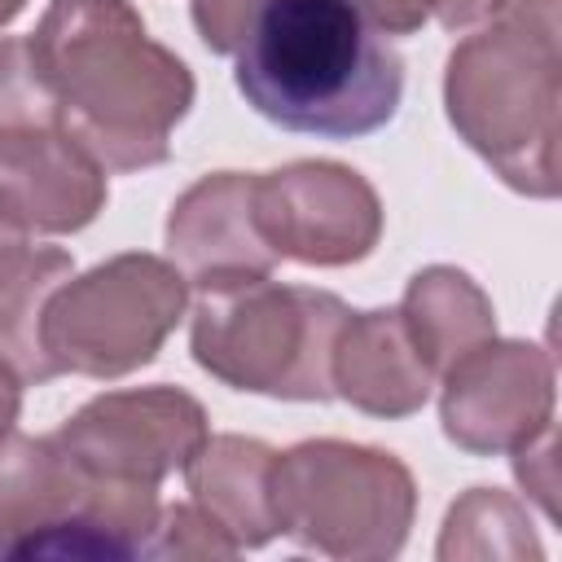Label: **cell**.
<instances>
[{
  "label": "cell",
  "instance_id": "6da1fadb",
  "mask_svg": "<svg viewBox=\"0 0 562 562\" xmlns=\"http://www.w3.org/2000/svg\"><path fill=\"white\" fill-rule=\"evenodd\" d=\"M26 44L66 132L105 171L167 162L171 132L189 114L198 83L127 0H48Z\"/></svg>",
  "mask_w": 562,
  "mask_h": 562
},
{
  "label": "cell",
  "instance_id": "7a4b0ae2",
  "mask_svg": "<svg viewBox=\"0 0 562 562\" xmlns=\"http://www.w3.org/2000/svg\"><path fill=\"white\" fill-rule=\"evenodd\" d=\"M233 83L285 132L356 140L395 119L404 57L347 0H268L233 53Z\"/></svg>",
  "mask_w": 562,
  "mask_h": 562
},
{
  "label": "cell",
  "instance_id": "3957f363",
  "mask_svg": "<svg viewBox=\"0 0 562 562\" xmlns=\"http://www.w3.org/2000/svg\"><path fill=\"white\" fill-rule=\"evenodd\" d=\"M562 0H501L448 53L443 105L457 136L518 193L558 198Z\"/></svg>",
  "mask_w": 562,
  "mask_h": 562
},
{
  "label": "cell",
  "instance_id": "277c9868",
  "mask_svg": "<svg viewBox=\"0 0 562 562\" xmlns=\"http://www.w3.org/2000/svg\"><path fill=\"white\" fill-rule=\"evenodd\" d=\"M351 307L312 285L250 277L198 290L189 351L215 382L272 400H334V342Z\"/></svg>",
  "mask_w": 562,
  "mask_h": 562
},
{
  "label": "cell",
  "instance_id": "5b68a950",
  "mask_svg": "<svg viewBox=\"0 0 562 562\" xmlns=\"http://www.w3.org/2000/svg\"><path fill=\"white\" fill-rule=\"evenodd\" d=\"M277 531L294 544L338 558L373 562L395 558L417 514V483L395 452L307 439L272 461Z\"/></svg>",
  "mask_w": 562,
  "mask_h": 562
},
{
  "label": "cell",
  "instance_id": "8992f818",
  "mask_svg": "<svg viewBox=\"0 0 562 562\" xmlns=\"http://www.w3.org/2000/svg\"><path fill=\"white\" fill-rule=\"evenodd\" d=\"M189 307L180 268L149 250H123L70 277L44 307V351L57 373L123 378L145 369Z\"/></svg>",
  "mask_w": 562,
  "mask_h": 562
},
{
  "label": "cell",
  "instance_id": "52a82bcc",
  "mask_svg": "<svg viewBox=\"0 0 562 562\" xmlns=\"http://www.w3.org/2000/svg\"><path fill=\"white\" fill-rule=\"evenodd\" d=\"M158 487L101 479L75 465L61 443L31 435H0V553L13 558L18 544L48 531L61 518H92L110 536H119L132 558H140L154 522H158Z\"/></svg>",
  "mask_w": 562,
  "mask_h": 562
},
{
  "label": "cell",
  "instance_id": "ba28073f",
  "mask_svg": "<svg viewBox=\"0 0 562 562\" xmlns=\"http://www.w3.org/2000/svg\"><path fill=\"white\" fill-rule=\"evenodd\" d=\"M255 211L277 259L307 268L360 263L382 237L378 189L329 158H299L255 176Z\"/></svg>",
  "mask_w": 562,
  "mask_h": 562
},
{
  "label": "cell",
  "instance_id": "9c48e42d",
  "mask_svg": "<svg viewBox=\"0 0 562 562\" xmlns=\"http://www.w3.org/2000/svg\"><path fill=\"white\" fill-rule=\"evenodd\" d=\"M439 426L470 457H501L553 422L558 373L540 342L483 338L443 373Z\"/></svg>",
  "mask_w": 562,
  "mask_h": 562
},
{
  "label": "cell",
  "instance_id": "30bf717a",
  "mask_svg": "<svg viewBox=\"0 0 562 562\" xmlns=\"http://www.w3.org/2000/svg\"><path fill=\"white\" fill-rule=\"evenodd\" d=\"M211 435L206 408L180 386H132L88 400L57 426L61 452L101 479L162 483Z\"/></svg>",
  "mask_w": 562,
  "mask_h": 562
},
{
  "label": "cell",
  "instance_id": "8fae6325",
  "mask_svg": "<svg viewBox=\"0 0 562 562\" xmlns=\"http://www.w3.org/2000/svg\"><path fill=\"white\" fill-rule=\"evenodd\" d=\"M167 259L193 290H215L250 277H272L277 250L268 246L255 211V176L211 171L193 180L167 215Z\"/></svg>",
  "mask_w": 562,
  "mask_h": 562
},
{
  "label": "cell",
  "instance_id": "7c38bea8",
  "mask_svg": "<svg viewBox=\"0 0 562 562\" xmlns=\"http://www.w3.org/2000/svg\"><path fill=\"white\" fill-rule=\"evenodd\" d=\"M105 176L66 123L0 136V206L22 233L66 237L88 228L110 198Z\"/></svg>",
  "mask_w": 562,
  "mask_h": 562
},
{
  "label": "cell",
  "instance_id": "4fadbf2b",
  "mask_svg": "<svg viewBox=\"0 0 562 562\" xmlns=\"http://www.w3.org/2000/svg\"><path fill=\"white\" fill-rule=\"evenodd\" d=\"M329 373L338 400L386 422L413 417L439 382L395 307L351 312L338 329Z\"/></svg>",
  "mask_w": 562,
  "mask_h": 562
},
{
  "label": "cell",
  "instance_id": "5bb4252c",
  "mask_svg": "<svg viewBox=\"0 0 562 562\" xmlns=\"http://www.w3.org/2000/svg\"><path fill=\"white\" fill-rule=\"evenodd\" d=\"M272 461L277 452L263 439L246 435H206L202 448L184 461V483L193 501L241 549H259L281 536L272 505Z\"/></svg>",
  "mask_w": 562,
  "mask_h": 562
},
{
  "label": "cell",
  "instance_id": "9a60e30c",
  "mask_svg": "<svg viewBox=\"0 0 562 562\" xmlns=\"http://www.w3.org/2000/svg\"><path fill=\"white\" fill-rule=\"evenodd\" d=\"M70 277L75 259L57 246H31L26 237L0 246V364H9L22 386L57 378L44 351V307Z\"/></svg>",
  "mask_w": 562,
  "mask_h": 562
},
{
  "label": "cell",
  "instance_id": "2e32d148",
  "mask_svg": "<svg viewBox=\"0 0 562 562\" xmlns=\"http://www.w3.org/2000/svg\"><path fill=\"white\" fill-rule=\"evenodd\" d=\"M413 334V342L422 347V356L430 360L435 378L465 356L470 347H479L483 338L496 334V312L492 299L483 294V285L452 268V263H430L422 272L408 277L404 299L395 307Z\"/></svg>",
  "mask_w": 562,
  "mask_h": 562
},
{
  "label": "cell",
  "instance_id": "e0dca14e",
  "mask_svg": "<svg viewBox=\"0 0 562 562\" xmlns=\"http://www.w3.org/2000/svg\"><path fill=\"white\" fill-rule=\"evenodd\" d=\"M435 553L443 562L457 558H544V544L531 527L522 501L501 487H470L452 501Z\"/></svg>",
  "mask_w": 562,
  "mask_h": 562
},
{
  "label": "cell",
  "instance_id": "ac0fdd59",
  "mask_svg": "<svg viewBox=\"0 0 562 562\" xmlns=\"http://www.w3.org/2000/svg\"><path fill=\"white\" fill-rule=\"evenodd\" d=\"M61 123V105L26 40H0V136Z\"/></svg>",
  "mask_w": 562,
  "mask_h": 562
},
{
  "label": "cell",
  "instance_id": "d6986e66",
  "mask_svg": "<svg viewBox=\"0 0 562 562\" xmlns=\"http://www.w3.org/2000/svg\"><path fill=\"white\" fill-rule=\"evenodd\" d=\"M237 553L241 544L198 501H176L158 509V522L140 549V558H176V562H220Z\"/></svg>",
  "mask_w": 562,
  "mask_h": 562
},
{
  "label": "cell",
  "instance_id": "ffe728a7",
  "mask_svg": "<svg viewBox=\"0 0 562 562\" xmlns=\"http://www.w3.org/2000/svg\"><path fill=\"white\" fill-rule=\"evenodd\" d=\"M553 452H558V426L553 422L509 452L514 457V479L540 505L544 518H558V457Z\"/></svg>",
  "mask_w": 562,
  "mask_h": 562
},
{
  "label": "cell",
  "instance_id": "44dd1931",
  "mask_svg": "<svg viewBox=\"0 0 562 562\" xmlns=\"http://www.w3.org/2000/svg\"><path fill=\"white\" fill-rule=\"evenodd\" d=\"M263 4L268 0H193L189 9H193V26H198L202 44L220 57H233Z\"/></svg>",
  "mask_w": 562,
  "mask_h": 562
},
{
  "label": "cell",
  "instance_id": "7402d4cb",
  "mask_svg": "<svg viewBox=\"0 0 562 562\" xmlns=\"http://www.w3.org/2000/svg\"><path fill=\"white\" fill-rule=\"evenodd\" d=\"M378 35H413L426 26L430 4L426 0H347Z\"/></svg>",
  "mask_w": 562,
  "mask_h": 562
},
{
  "label": "cell",
  "instance_id": "603a6c76",
  "mask_svg": "<svg viewBox=\"0 0 562 562\" xmlns=\"http://www.w3.org/2000/svg\"><path fill=\"white\" fill-rule=\"evenodd\" d=\"M430 4V18L443 26V31H465L483 18H492V9L501 0H426Z\"/></svg>",
  "mask_w": 562,
  "mask_h": 562
},
{
  "label": "cell",
  "instance_id": "cb8c5ba5",
  "mask_svg": "<svg viewBox=\"0 0 562 562\" xmlns=\"http://www.w3.org/2000/svg\"><path fill=\"white\" fill-rule=\"evenodd\" d=\"M18 413H22V382H18V373L9 364H0V435L13 430Z\"/></svg>",
  "mask_w": 562,
  "mask_h": 562
},
{
  "label": "cell",
  "instance_id": "d4e9b609",
  "mask_svg": "<svg viewBox=\"0 0 562 562\" xmlns=\"http://www.w3.org/2000/svg\"><path fill=\"white\" fill-rule=\"evenodd\" d=\"M22 237H26V233H22V228L13 224V215L0 206V246H9V241H22Z\"/></svg>",
  "mask_w": 562,
  "mask_h": 562
},
{
  "label": "cell",
  "instance_id": "484cf974",
  "mask_svg": "<svg viewBox=\"0 0 562 562\" xmlns=\"http://www.w3.org/2000/svg\"><path fill=\"white\" fill-rule=\"evenodd\" d=\"M22 9H26V0H0V26H9Z\"/></svg>",
  "mask_w": 562,
  "mask_h": 562
}]
</instances>
